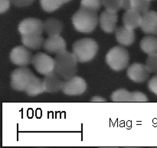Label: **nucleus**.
<instances>
[{
	"label": "nucleus",
	"instance_id": "nucleus-8",
	"mask_svg": "<svg viewBox=\"0 0 157 148\" xmlns=\"http://www.w3.org/2000/svg\"><path fill=\"white\" fill-rule=\"evenodd\" d=\"M87 89V83L84 79L75 76L64 82L62 92L68 96H78L84 93Z\"/></svg>",
	"mask_w": 157,
	"mask_h": 148
},
{
	"label": "nucleus",
	"instance_id": "nucleus-16",
	"mask_svg": "<svg viewBox=\"0 0 157 148\" xmlns=\"http://www.w3.org/2000/svg\"><path fill=\"white\" fill-rule=\"evenodd\" d=\"M114 32L117 41L123 46H129L134 42L135 33L133 29H128L124 26L116 28Z\"/></svg>",
	"mask_w": 157,
	"mask_h": 148
},
{
	"label": "nucleus",
	"instance_id": "nucleus-6",
	"mask_svg": "<svg viewBox=\"0 0 157 148\" xmlns=\"http://www.w3.org/2000/svg\"><path fill=\"white\" fill-rule=\"evenodd\" d=\"M32 63L37 72L44 76L55 71V59L43 52L34 55Z\"/></svg>",
	"mask_w": 157,
	"mask_h": 148
},
{
	"label": "nucleus",
	"instance_id": "nucleus-3",
	"mask_svg": "<svg viewBox=\"0 0 157 148\" xmlns=\"http://www.w3.org/2000/svg\"><path fill=\"white\" fill-rule=\"evenodd\" d=\"M98 50V45L92 39L77 40L72 46V52L79 63H86L94 58Z\"/></svg>",
	"mask_w": 157,
	"mask_h": 148
},
{
	"label": "nucleus",
	"instance_id": "nucleus-19",
	"mask_svg": "<svg viewBox=\"0 0 157 148\" xmlns=\"http://www.w3.org/2000/svg\"><path fill=\"white\" fill-rule=\"evenodd\" d=\"M44 92V86H43V80H41L39 77H37L35 75L32 79L30 83L25 90V92L27 95L31 96V97H35V96L41 94Z\"/></svg>",
	"mask_w": 157,
	"mask_h": 148
},
{
	"label": "nucleus",
	"instance_id": "nucleus-26",
	"mask_svg": "<svg viewBox=\"0 0 157 148\" xmlns=\"http://www.w3.org/2000/svg\"><path fill=\"white\" fill-rule=\"evenodd\" d=\"M146 65L150 72L157 74V52L152 55H149L148 58L147 59Z\"/></svg>",
	"mask_w": 157,
	"mask_h": 148
},
{
	"label": "nucleus",
	"instance_id": "nucleus-11",
	"mask_svg": "<svg viewBox=\"0 0 157 148\" xmlns=\"http://www.w3.org/2000/svg\"><path fill=\"white\" fill-rule=\"evenodd\" d=\"M117 20L118 15L117 12L106 9L100 15V26L103 31L107 33H112L116 29Z\"/></svg>",
	"mask_w": 157,
	"mask_h": 148
},
{
	"label": "nucleus",
	"instance_id": "nucleus-15",
	"mask_svg": "<svg viewBox=\"0 0 157 148\" xmlns=\"http://www.w3.org/2000/svg\"><path fill=\"white\" fill-rule=\"evenodd\" d=\"M140 12L136 9H130L126 10L123 16V23L125 27L130 29H135L140 27L142 23V17Z\"/></svg>",
	"mask_w": 157,
	"mask_h": 148
},
{
	"label": "nucleus",
	"instance_id": "nucleus-13",
	"mask_svg": "<svg viewBox=\"0 0 157 148\" xmlns=\"http://www.w3.org/2000/svg\"><path fill=\"white\" fill-rule=\"evenodd\" d=\"M61 77L55 71L45 75L43 79V86L44 92H57L62 89L64 82L61 80Z\"/></svg>",
	"mask_w": 157,
	"mask_h": 148
},
{
	"label": "nucleus",
	"instance_id": "nucleus-1",
	"mask_svg": "<svg viewBox=\"0 0 157 148\" xmlns=\"http://www.w3.org/2000/svg\"><path fill=\"white\" fill-rule=\"evenodd\" d=\"M78 60L73 52L65 50L57 54L55 59V72L63 80H67L76 75Z\"/></svg>",
	"mask_w": 157,
	"mask_h": 148
},
{
	"label": "nucleus",
	"instance_id": "nucleus-10",
	"mask_svg": "<svg viewBox=\"0 0 157 148\" xmlns=\"http://www.w3.org/2000/svg\"><path fill=\"white\" fill-rule=\"evenodd\" d=\"M150 71L147 65L135 63L129 66L127 76L135 83H144L150 77Z\"/></svg>",
	"mask_w": 157,
	"mask_h": 148
},
{
	"label": "nucleus",
	"instance_id": "nucleus-24",
	"mask_svg": "<svg viewBox=\"0 0 157 148\" xmlns=\"http://www.w3.org/2000/svg\"><path fill=\"white\" fill-rule=\"evenodd\" d=\"M102 5L107 10L117 12L123 9V0H102Z\"/></svg>",
	"mask_w": 157,
	"mask_h": 148
},
{
	"label": "nucleus",
	"instance_id": "nucleus-2",
	"mask_svg": "<svg viewBox=\"0 0 157 148\" xmlns=\"http://www.w3.org/2000/svg\"><path fill=\"white\" fill-rule=\"evenodd\" d=\"M72 23L78 32L83 33L92 32L98 23L97 12L81 6L72 16Z\"/></svg>",
	"mask_w": 157,
	"mask_h": 148
},
{
	"label": "nucleus",
	"instance_id": "nucleus-22",
	"mask_svg": "<svg viewBox=\"0 0 157 148\" xmlns=\"http://www.w3.org/2000/svg\"><path fill=\"white\" fill-rule=\"evenodd\" d=\"M113 102H131V92L125 89H119L111 95Z\"/></svg>",
	"mask_w": 157,
	"mask_h": 148
},
{
	"label": "nucleus",
	"instance_id": "nucleus-25",
	"mask_svg": "<svg viewBox=\"0 0 157 148\" xmlns=\"http://www.w3.org/2000/svg\"><path fill=\"white\" fill-rule=\"evenodd\" d=\"M102 5V0H81V7L87 8L98 12Z\"/></svg>",
	"mask_w": 157,
	"mask_h": 148
},
{
	"label": "nucleus",
	"instance_id": "nucleus-28",
	"mask_svg": "<svg viewBox=\"0 0 157 148\" xmlns=\"http://www.w3.org/2000/svg\"><path fill=\"white\" fill-rule=\"evenodd\" d=\"M148 89L152 92L157 95V75L150 79L148 83Z\"/></svg>",
	"mask_w": 157,
	"mask_h": 148
},
{
	"label": "nucleus",
	"instance_id": "nucleus-5",
	"mask_svg": "<svg viewBox=\"0 0 157 148\" xmlns=\"http://www.w3.org/2000/svg\"><path fill=\"white\" fill-rule=\"evenodd\" d=\"M35 74L29 68L21 66L11 74V86L16 91H25Z\"/></svg>",
	"mask_w": 157,
	"mask_h": 148
},
{
	"label": "nucleus",
	"instance_id": "nucleus-18",
	"mask_svg": "<svg viewBox=\"0 0 157 148\" xmlns=\"http://www.w3.org/2000/svg\"><path fill=\"white\" fill-rule=\"evenodd\" d=\"M62 29V23L57 18H50L44 22V31L48 36L59 35Z\"/></svg>",
	"mask_w": 157,
	"mask_h": 148
},
{
	"label": "nucleus",
	"instance_id": "nucleus-20",
	"mask_svg": "<svg viewBox=\"0 0 157 148\" xmlns=\"http://www.w3.org/2000/svg\"><path fill=\"white\" fill-rule=\"evenodd\" d=\"M140 48L145 53L148 55L157 52V38L152 35L146 36L141 40Z\"/></svg>",
	"mask_w": 157,
	"mask_h": 148
},
{
	"label": "nucleus",
	"instance_id": "nucleus-14",
	"mask_svg": "<svg viewBox=\"0 0 157 148\" xmlns=\"http://www.w3.org/2000/svg\"><path fill=\"white\" fill-rule=\"evenodd\" d=\"M43 47L48 52L55 53L57 55L66 50L65 40L60 35L48 36L44 40Z\"/></svg>",
	"mask_w": 157,
	"mask_h": 148
},
{
	"label": "nucleus",
	"instance_id": "nucleus-12",
	"mask_svg": "<svg viewBox=\"0 0 157 148\" xmlns=\"http://www.w3.org/2000/svg\"><path fill=\"white\" fill-rule=\"evenodd\" d=\"M142 15L140 28L143 32L150 35H157V12L147 11Z\"/></svg>",
	"mask_w": 157,
	"mask_h": 148
},
{
	"label": "nucleus",
	"instance_id": "nucleus-17",
	"mask_svg": "<svg viewBox=\"0 0 157 148\" xmlns=\"http://www.w3.org/2000/svg\"><path fill=\"white\" fill-rule=\"evenodd\" d=\"M21 43L32 50H37L41 49L44 43V39L41 34H32V35H21Z\"/></svg>",
	"mask_w": 157,
	"mask_h": 148
},
{
	"label": "nucleus",
	"instance_id": "nucleus-21",
	"mask_svg": "<svg viewBox=\"0 0 157 148\" xmlns=\"http://www.w3.org/2000/svg\"><path fill=\"white\" fill-rule=\"evenodd\" d=\"M43 10L47 12H52L59 9L63 4L67 3L66 0H40Z\"/></svg>",
	"mask_w": 157,
	"mask_h": 148
},
{
	"label": "nucleus",
	"instance_id": "nucleus-4",
	"mask_svg": "<svg viewBox=\"0 0 157 148\" xmlns=\"http://www.w3.org/2000/svg\"><path fill=\"white\" fill-rule=\"evenodd\" d=\"M130 61V54L125 48L115 46L106 55V62L112 69L121 71L126 69Z\"/></svg>",
	"mask_w": 157,
	"mask_h": 148
},
{
	"label": "nucleus",
	"instance_id": "nucleus-7",
	"mask_svg": "<svg viewBox=\"0 0 157 148\" xmlns=\"http://www.w3.org/2000/svg\"><path fill=\"white\" fill-rule=\"evenodd\" d=\"M9 57L12 63L16 66H26L32 63L33 55L29 48L25 46H18L12 49Z\"/></svg>",
	"mask_w": 157,
	"mask_h": 148
},
{
	"label": "nucleus",
	"instance_id": "nucleus-32",
	"mask_svg": "<svg viewBox=\"0 0 157 148\" xmlns=\"http://www.w3.org/2000/svg\"><path fill=\"white\" fill-rule=\"evenodd\" d=\"M90 101L91 102H106L107 100H106L104 98H102V97H93V98H91Z\"/></svg>",
	"mask_w": 157,
	"mask_h": 148
},
{
	"label": "nucleus",
	"instance_id": "nucleus-30",
	"mask_svg": "<svg viewBox=\"0 0 157 148\" xmlns=\"http://www.w3.org/2000/svg\"><path fill=\"white\" fill-rule=\"evenodd\" d=\"M11 0H0V12L4 13L10 7Z\"/></svg>",
	"mask_w": 157,
	"mask_h": 148
},
{
	"label": "nucleus",
	"instance_id": "nucleus-9",
	"mask_svg": "<svg viewBox=\"0 0 157 148\" xmlns=\"http://www.w3.org/2000/svg\"><path fill=\"white\" fill-rule=\"evenodd\" d=\"M18 32L21 35L42 34L44 32V23L38 18H25L18 25Z\"/></svg>",
	"mask_w": 157,
	"mask_h": 148
},
{
	"label": "nucleus",
	"instance_id": "nucleus-27",
	"mask_svg": "<svg viewBox=\"0 0 157 148\" xmlns=\"http://www.w3.org/2000/svg\"><path fill=\"white\" fill-rule=\"evenodd\" d=\"M148 98L143 92L136 91L131 92V102H148Z\"/></svg>",
	"mask_w": 157,
	"mask_h": 148
},
{
	"label": "nucleus",
	"instance_id": "nucleus-29",
	"mask_svg": "<svg viewBox=\"0 0 157 148\" xmlns=\"http://www.w3.org/2000/svg\"><path fill=\"white\" fill-rule=\"evenodd\" d=\"M12 4L17 7H25L32 4L35 0H11Z\"/></svg>",
	"mask_w": 157,
	"mask_h": 148
},
{
	"label": "nucleus",
	"instance_id": "nucleus-31",
	"mask_svg": "<svg viewBox=\"0 0 157 148\" xmlns=\"http://www.w3.org/2000/svg\"><path fill=\"white\" fill-rule=\"evenodd\" d=\"M123 9L125 10L131 9V0H123Z\"/></svg>",
	"mask_w": 157,
	"mask_h": 148
},
{
	"label": "nucleus",
	"instance_id": "nucleus-23",
	"mask_svg": "<svg viewBox=\"0 0 157 148\" xmlns=\"http://www.w3.org/2000/svg\"><path fill=\"white\" fill-rule=\"evenodd\" d=\"M151 1L152 0H131V9H136L144 14L149 11Z\"/></svg>",
	"mask_w": 157,
	"mask_h": 148
}]
</instances>
